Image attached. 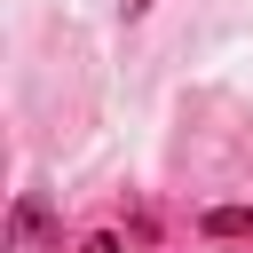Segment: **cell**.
<instances>
[{"mask_svg": "<svg viewBox=\"0 0 253 253\" xmlns=\"http://www.w3.org/2000/svg\"><path fill=\"white\" fill-rule=\"evenodd\" d=\"M8 253H63V237H55V221H47L40 198H16V213H8Z\"/></svg>", "mask_w": 253, "mask_h": 253, "instance_id": "6da1fadb", "label": "cell"}, {"mask_svg": "<svg viewBox=\"0 0 253 253\" xmlns=\"http://www.w3.org/2000/svg\"><path fill=\"white\" fill-rule=\"evenodd\" d=\"M206 237H253V206H213L206 213Z\"/></svg>", "mask_w": 253, "mask_h": 253, "instance_id": "7a4b0ae2", "label": "cell"}, {"mask_svg": "<svg viewBox=\"0 0 253 253\" xmlns=\"http://www.w3.org/2000/svg\"><path fill=\"white\" fill-rule=\"evenodd\" d=\"M79 253H126V245H119V237H87Z\"/></svg>", "mask_w": 253, "mask_h": 253, "instance_id": "3957f363", "label": "cell"}]
</instances>
